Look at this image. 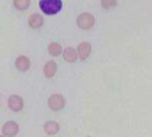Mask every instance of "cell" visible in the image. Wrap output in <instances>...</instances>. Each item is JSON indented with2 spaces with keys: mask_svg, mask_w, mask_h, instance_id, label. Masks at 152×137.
<instances>
[{
  "mask_svg": "<svg viewBox=\"0 0 152 137\" xmlns=\"http://www.w3.org/2000/svg\"><path fill=\"white\" fill-rule=\"evenodd\" d=\"M44 25V18L39 14H31L28 16V26L31 29H39Z\"/></svg>",
  "mask_w": 152,
  "mask_h": 137,
  "instance_id": "cell-9",
  "label": "cell"
},
{
  "mask_svg": "<svg viewBox=\"0 0 152 137\" xmlns=\"http://www.w3.org/2000/svg\"><path fill=\"white\" fill-rule=\"evenodd\" d=\"M0 137H7V136H4V134H3V136H0Z\"/></svg>",
  "mask_w": 152,
  "mask_h": 137,
  "instance_id": "cell-15",
  "label": "cell"
},
{
  "mask_svg": "<svg viewBox=\"0 0 152 137\" xmlns=\"http://www.w3.org/2000/svg\"><path fill=\"white\" fill-rule=\"evenodd\" d=\"M30 65H31V63H30V58L28 57H26V56H19V57H16V60H15L16 69L22 71V72H26V71L30 68Z\"/></svg>",
  "mask_w": 152,
  "mask_h": 137,
  "instance_id": "cell-8",
  "label": "cell"
},
{
  "mask_svg": "<svg viewBox=\"0 0 152 137\" xmlns=\"http://www.w3.org/2000/svg\"><path fill=\"white\" fill-rule=\"evenodd\" d=\"M1 132H3V134H4V136H7V137H14V136H16V134H18L19 126H18V124H16V122L8 121V122H6V124L3 125Z\"/></svg>",
  "mask_w": 152,
  "mask_h": 137,
  "instance_id": "cell-5",
  "label": "cell"
},
{
  "mask_svg": "<svg viewBox=\"0 0 152 137\" xmlns=\"http://www.w3.org/2000/svg\"><path fill=\"white\" fill-rule=\"evenodd\" d=\"M63 57L66 63H76V60L79 58V56H77V50H76V49L68 46V48H65L63 50Z\"/></svg>",
  "mask_w": 152,
  "mask_h": 137,
  "instance_id": "cell-7",
  "label": "cell"
},
{
  "mask_svg": "<svg viewBox=\"0 0 152 137\" xmlns=\"http://www.w3.org/2000/svg\"><path fill=\"white\" fill-rule=\"evenodd\" d=\"M56 72H57L56 61H53V60L48 61V63L45 64V67H44V75L48 77V79H50V77H53L54 75H56Z\"/></svg>",
  "mask_w": 152,
  "mask_h": 137,
  "instance_id": "cell-10",
  "label": "cell"
},
{
  "mask_svg": "<svg viewBox=\"0 0 152 137\" xmlns=\"http://www.w3.org/2000/svg\"><path fill=\"white\" fill-rule=\"evenodd\" d=\"M76 23H77V26H79L82 30H90V29H92L95 25V18H94V15L90 12H82L77 16Z\"/></svg>",
  "mask_w": 152,
  "mask_h": 137,
  "instance_id": "cell-2",
  "label": "cell"
},
{
  "mask_svg": "<svg viewBox=\"0 0 152 137\" xmlns=\"http://www.w3.org/2000/svg\"><path fill=\"white\" fill-rule=\"evenodd\" d=\"M48 105L53 111H58L65 106V99H64V96L61 94H53L48 99Z\"/></svg>",
  "mask_w": 152,
  "mask_h": 137,
  "instance_id": "cell-3",
  "label": "cell"
},
{
  "mask_svg": "<svg viewBox=\"0 0 152 137\" xmlns=\"http://www.w3.org/2000/svg\"><path fill=\"white\" fill-rule=\"evenodd\" d=\"M38 6L45 15H56L63 10L61 0H39Z\"/></svg>",
  "mask_w": 152,
  "mask_h": 137,
  "instance_id": "cell-1",
  "label": "cell"
},
{
  "mask_svg": "<svg viewBox=\"0 0 152 137\" xmlns=\"http://www.w3.org/2000/svg\"><path fill=\"white\" fill-rule=\"evenodd\" d=\"M101 6L104 10H110L117 6V0H101Z\"/></svg>",
  "mask_w": 152,
  "mask_h": 137,
  "instance_id": "cell-14",
  "label": "cell"
},
{
  "mask_svg": "<svg viewBox=\"0 0 152 137\" xmlns=\"http://www.w3.org/2000/svg\"><path fill=\"white\" fill-rule=\"evenodd\" d=\"M44 129L48 134H50L52 136V134L58 133V130H60V125L57 124L56 121H48V122H45Z\"/></svg>",
  "mask_w": 152,
  "mask_h": 137,
  "instance_id": "cell-11",
  "label": "cell"
},
{
  "mask_svg": "<svg viewBox=\"0 0 152 137\" xmlns=\"http://www.w3.org/2000/svg\"><path fill=\"white\" fill-rule=\"evenodd\" d=\"M30 6V0H14V7L19 11H25Z\"/></svg>",
  "mask_w": 152,
  "mask_h": 137,
  "instance_id": "cell-13",
  "label": "cell"
},
{
  "mask_svg": "<svg viewBox=\"0 0 152 137\" xmlns=\"http://www.w3.org/2000/svg\"><path fill=\"white\" fill-rule=\"evenodd\" d=\"M63 50L64 49L61 48V45L58 44V42H52V44H49V46H48V52H49V54H50V56H54V57L63 54Z\"/></svg>",
  "mask_w": 152,
  "mask_h": 137,
  "instance_id": "cell-12",
  "label": "cell"
},
{
  "mask_svg": "<svg viewBox=\"0 0 152 137\" xmlns=\"http://www.w3.org/2000/svg\"><path fill=\"white\" fill-rule=\"evenodd\" d=\"M8 107L12 111H20L23 109V99L19 95H11L8 98Z\"/></svg>",
  "mask_w": 152,
  "mask_h": 137,
  "instance_id": "cell-6",
  "label": "cell"
},
{
  "mask_svg": "<svg viewBox=\"0 0 152 137\" xmlns=\"http://www.w3.org/2000/svg\"><path fill=\"white\" fill-rule=\"evenodd\" d=\"M77 56H79L80 60H87V58L90 57V54H91V44L87 41L84 42H80L79 45H77Z\"/></svg>",
  "mask_w": 152,
  "mask_h": 137,
  "instance_id": "cell-4",
  "label": "cell"
}]
</instances>
